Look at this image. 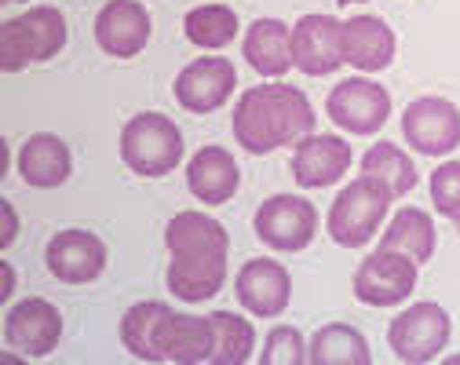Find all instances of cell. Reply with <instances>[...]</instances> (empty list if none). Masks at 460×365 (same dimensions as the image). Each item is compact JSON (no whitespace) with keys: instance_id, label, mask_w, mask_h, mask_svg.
Here are the masks:
<instances>
[{"instance_id":"1","label":"cell","mask_w":460,"mask_h":365,"mask_svg":"<svg viewBox=\"0 0 460 365\" xmlns=\"http://www.w3.org/2000/svg\"><path fill=\"white\" fill-rule=\"evenodd\" d=\"M164 245H168V292H176L187 303L212 299L226 281V253L230 237L219 219L208 212H176L164 227Z\"/></svg>"},{"instance_id":"2","label":"cell","mask_w":460,"mask_h":365,"mask_svg":"<svg viewBox=\"0 0 460 365\" xmlns=\"http://www.w3.org/2000/svg\"><path fill=\"white\" fill-rule=\"evenodd\" d=\"M314 106L311 99L293 85H256L245 88V95L234 106L230 129H234L238 147L263 157L278 147L300 143L314 132Z\"/></svg>"},{"instance_id":"3","label":"cell","mask_w":460,"mask_h":365,"mask_svg":"<svg viewBox=\"0 0 460 365\" xmlns=\"http://www.w3.org/2000/svg\"><path fill=\"white\" fill-rule=\"evenodd\" d=\"M66 15L59 8H30L0 26V70L19 74L33 63H48L66 48Z\"/></svg>"},{"instance_id":"4","label":"cell","mask_w":460,"mask_h":365,"mask_svg":"<svg viewBox=\"0 0 460 365\" xmlns=\"http://www.w3.org/2000/svg\"><path fill=\"white\" fill-rule=\"evenodd\" d=\"M391 191L384 187V182L369 179V175H358L351 179L348 187H343L329 209V237L336 241L340 249H362L366 241L380 230L387 209H391Z\"/></svg>"},{"instance_id":"5","label":"cell","mask_w":460,"mask_h":365,"mask_svg":"<svg viewBox=\"0 0 460 365\" xmlns=\"http://www.w3.org/2000/svg\"><path fill=\"white\" fill-rule=\"evenodd\" d=\"M121 161L146 179H161L183 161V132L164 113H136L121 129Z\"/></svg>"},{"instance_id":"6","label":"cell","mask_w":460,"mask_h":365,"mask_svg":"<svg viewBox=\"0 0 460 365\" xmlns=\"http://www.w3.org/2000/svg\"><path fill=\"white\" fill-rule=\"evenodd\" d=\"M449 333H453V322L446 315V307L438 303L424 299V303H413L410 311H402L391 329H387V347L394 351L398 361L406 365H424V361H435L446 343H449Z\"/></svg>"},{"instance_id":"7","label":"cell","mask_w":460,"mask_h":365,"mask_svg":"<svg viewBox=\"0 0 460 365\" xmlns=\"http://www.w3.org/2000/svg\"><path fill=\"white\" fill-rule=\"evenodd\" d=\"M256 237L274 253H300L318 234V212L307 198L296 194H274L256 209Z\"/></svg>"},{"instance_id":"8","label":"cell","mask_w":460,"mask_h":365,"mask_svg":"<svg viewBox=\"0 0 460 365\" xmlns=\"http://www.w3.org/2000/svg\"><path fill=\"white\" fill-rule=\"evenodd\" d=\"M325 113L332 117V125L351 132V136H373L387 125L391 117V92L380 88L376 81L366 77H348L340 81L329 99H325Z\"/></svg>"},{"instance_id":"9","label":"cell","mask_w":460,"mask_h":365,"mask_svg":"<svg viewBox=\"0 0 460 365\" xmlns=\"http://www.w3.org/2000/svg\"><path fill=\"white\" fill-rule=\"evenodd\" d=\"M402 136L424 157H446L460 147V110L438 95L413 99L402 113Z\"/></svg>"},{"instance_id":"10","label":"cell","mask_w":460,"mask_h":365,"mask_svg":"<svg viewBox=\"0 0 460 365\" xmlns=\"http://www.w3.org/2000/svg\"><path fill=\"white\" fill-rule=\"evenodd\" d=\"M417 289V263L394 249H376L355 271V296L369 307H394Z\"/></svg>"},{"instance_id":"11","label":"cell","mask_w":460,"mask_h":365,"mask_svg":"<svg viewBox=\"0 0 460 365\" xmlns=\"http://www.w3.org/2000/svg\"><path fill=\"white\" fill-rule=\"evenodd\" d=\"M4 340L8 347L22 351L26 358H44L63 340V315L44 296H26L4 315Z\"/></svg>"},{"instance_id":"12","label":"cell","mask_w":460,"mask_h":365,"mask_svg":"<svg viewBox=\"0 0 460 365\" xmlns=\"http://www.w3.org/2000/svg\"><path fill=\"white\" fill-rule=\"evenodd\" d=\"M176 102L187 110V113H212L219 110L230 95L238 88V70L230 58H219V55H208V58H194L190 67L180 70L176 77Z\"/></svg>"},{"instance_id":"13","label":"cell","mask_w":460,"mask_h":365,"mask_svg":"<svg viewBox=\"0 0 460 365\" xmlns=\"http://www.w3.org/2000/svg\"><path fill=\"white\" fill-rule=\"evenodd\" d=\"M343 22L322 12L304 15L293 26V67L307 77H329L343 67V44H340Z\"/></svg>"},{"instance_id":"14","label":"cell","mask_w":460,"mask_h":365,"mask_svg":"<svg viewBox=\"0 0 460 365\" xmlns=\"http://www.w3.org/2000/svg\"><path fill=\"white\" fill-rule=\"evenodd\" d=\"M48 274L63 285H88L106 267V245L88 230H59L44 249Z\"/></svg>"},{"instance_id":"15","label":"cell","mask_w":460,"mask_h":365,"mask_svg":"<svg viewBox=\"0 0 460 365\" xmlns=\"http://www.w3.org/2000/svg\"><path fill=\"white\" fill-rule=\"evenodd\" d=\"M150 12L139 0H106L95 15V44L113 58H132L150 44Z\"/></svg>"},{"instance_id":"16","label":"cell","mask_w":460,"mask_h":365,"mask_svg":"<svg viewBox=\"0 0 460 365\" xmlns=\"http://www.w3.org/2000/svg\"><path fill=\"white\" fill-rule=\"evenodd\" d=\"M355 154L348 147V139L340 136H304L293 150V179L307 191H322V187H332L336 179L348 175Z\"/></svg>"},{"instance_id":"17","label":"cell","mask_w":460,"mask_h":365,"mask_svg":"<svg viewBox=\"0 0 460 365\" xmlns=\"http://www.w3.org/2000/svg\"><path fill=\"white\" fill-rule=\"evenodd\" d=\"M238 299L242 307L256 318H278L285 307H289V296H293V278L281 263L274 260H249L238 271Z\"/></svg>"},{"instance_id":"18","label":"cell","mask_w":460,"mask_h":365,"mask_svg":"<svg viewBox=\"0 0 460 365\" xmlns=\"http://www.w3.org/2000/svg\"><path fill=\"white\" fill-rule=\"evenodd\" d=\"M343 63L362 74H380L394 58V33L380 15H351L340 30Z\"/></svg>"},{"instance_id":"19","label":"cell","mask_w":460,"mask_h":365,"mask_svg":"<svg viewBox=\"0 0 460 365\" xmlns=\"http://www.w3.org/2000/svg\"><path fill=\"white\" fill-rule=\"evenodd\" d=\"M187 187L201 205H226L242 187L234 154L223 147H201L187 165Z\"/></svg>"},{"instance_id":"20","label":"cell","mask_w":460,"mask_h":365,"mask_svg":"<svg viewBox=\"0 0 460 365\" xmlns=\"http://www.w3.org/2000/svg\"><path fill=\"white\" fill-rule=\"evenodd\" d=\"M70 172H74V157L59 136L37 132L19 147V175L26 187H37V191L63 187Z\"/></svg>"},{"instance_id":"21","label":"cell","mask_w":460,"mask_h":365,"mask_svg":"<svg viewBox=\"0 0 460 365\" xmlns=\"http://www.w3.org/2000/svg\"><path fill=\"white\" fill-rule=\"evenodd\" d=\"M157 358L176 365H198L212 358V318L172 311L157 333Z\"/></svg>"},{"instance_id":"22","label":"cell","mask_w":460,"mask_h":365,"mask_svg":"<svg viewBox=\"0 0 460 365\" xmlns=\"http://www.w3.org/2000/svg\"><path fill=\"white\" fill-rule=\"evenodd\" d=\"M242 51L260 77H285L293 70V30L281 19H256L245 30Z\"/></svg>"},{"instance_id":"23","label":"cell","mask_w":460,"mask_h":365,"mask_svg":"<svg viewBox=\"0 0 460 365\" xmlns=\"http://www.w3.org/2000/svg\"><path fill=\"white\" fill-rule=\"evenodd\" d=\"M380 249H394L402 256H410L417 267L428 263L435 256V223L424 209H398L394 219L387 223L384 237H380Z\"/></svg>"},{"instance_id":"24","label":"cell","mask_w":460,"mask_h":365,"mask_svg":"<svg viewBox=\"0 0 460 365\" xmlns=\"http://www.w3.org/2000/svg\"><path fill=\"white\" fill-rule=\"evenodd\" d=\"M307 361L311 365H369L373 351L366 343V336L343 322L322 325L307 347Z\"/></svg>"},{"instance_id":"25","label":"cell","mask_w":460,"mask_h":365,"mask_svg":"<svg viewBox=\"0 0 460 365\" xmlns=\"http://www.w3.org/2000/svg\"><path fill=\"white\" fill-rule=\"evenodd\" d=\"M362 175L384 182V187L391 191V198H406L417 187V165H413V157L402 147H394V143L369 147L366 157H362Z\"/></svg>"},{"instance_id":"26","label":"cell","mask_w":460,"mask_h":365,"mask_svg":"<svg viewBox=\"0 0 460 365\" xmlns=\"http://www.w3.org/2000/svg\"><path fill=\"white\" fill-rule=\"evenodd\" d=\"M172 315L168 303L161 299H143L136 307L125 311L121 318V343L139 358V361H161L157 358V333H161V322Z\"/></svg>"},{"instance_id":"27","label":"cell","mask_w":460,"mask_h":365,"mask_svg":"<svg viewBox=\"0 0 460 365\" xmlns=\"http://www.w3.org/2000/svg\"><path fill=\"white\" fill-rule=\"evenodd\" d=\"M256 329L234 311H216L212 315V365H242L252 358Z\"/></svg>"},{"instance_id":"28","label":"cell","mask_w":460,"mask_h":365,"mask_svg":"<svg viewBox=\"0 0 460 365\" xmlns=\"http://www.w3.org/2000/svg\"><path fill=\"white\" fill-rule=\"evenodd\" d=\"M183 33H187V40L194 48L219 51V48H226L230 40L238 37V15H234V8H226V4H201V8L187 12Z\"/></svg>"},{"instance_id":"29","label":"cell","mask_w":460,"mask_h":365,"mask_svg":"<svg viewBox=\"0 0 460 365\" xmlns=\"http://www.w3.org/2000/svg\"><path fill=\"white\" fill-rule=\"evenodd\" d=\"M260 361H263V365H304V361H307L304 336H300L293 325H278V329H270Z\"/></svg>"},{"instance_id":"30","label":"cell","mask_w":460,"mask_h":365,"mask_svg":"<svg viewBox=\"0 0 460 365\" xmlns=\"http://www.w3.org/2000/svg\"><path fill=\"white\" fill-rule=\"evenodd\" d=\"M431 201L438 216L460 219V161H446L431 172Z\"/></svg>"},{"instance_id":"31","label":"cell","mask_w":460,"mask_h":365,"mask_svg":"<svg viewBox=\"0 0 460 365\" xmlns=\"http://www.w3.org/2000/svg\"><path fill=\"white\" fill-rule=\"evenodd\" d=\"M4 216H8V230H4V237H0V245H12L15 241V234H19V216H15V209H12V201H4Z\"/></svg>"},{"instance_id":"32","label":"cell","mask_w":460,"mask_h":365,"mask_svg":"<svg viewBox=\"0 0 460 365\" xmlns=\"http://www.w3.org/2000/svg\"><path fill=\"white\" fill-rule=\"evenodd\" d=\"M12 292H15V271L4 263V292H0V299H8Z\"/></svg>"},{"instance_id":"33","label":"cell","mask_w":460,"mask_h":365,"mask_svg":"<svg viewBox=\"0 0 460 365\" xmlns=\"http://www.w3.org/2000/svg\"><path fill=\"white\" fill-rule=\"evenodd\" d=\"M336 4H362V0H336Z\"/></svg>"},{"instance_id":"34","label":"cell","mask_w":460,"mask_h":365,"mask_svg":"<svg viewBox=\"0 0 460 365\" xmlns=\"http://www.w3.org/2000/svg\"><path fill=\"white\" fill-rule=\"evenodd\" d=\"M4 4H19V0H4Z\"/></svg>"},{"instance_id":"35","label":"cell","mask_w":460,"mask_h":365,"mask_svg":"<svg viewBox=\"0 0 460 365\" xmlns=\"http://www.w3.org/2000/svg\"><path fill=\"white\" fill-rule=\"evenodd\" d=\"M456 234H460V219H456Z\"/></svg>"}]
</instances>
